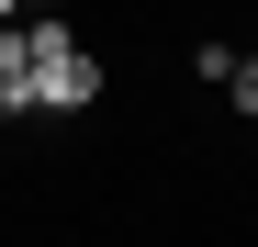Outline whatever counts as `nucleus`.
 <instances>
[{
  "label": "nucleus",
  "mask_w": 258,
  "mask_h": 247,
  "mask_svg": "<svg viewBox=\"0 0 258 247\" xmlns=\"http://www.w3.org/2000/svg\"><path fill=\"white\" fill-rule=\"evenodd\" d=\"M12 12H34V0H0V23H12Z\"/></svg>",
  "instance_id": "4"
},
{
  "label": "nucleus",
  "mask_w": 258,
  "mask_h": 247,
  "mask_svg": "<svg viewBox=\"0 0 258 247\" xmlns=\"http://www.w3.org/2000/svg\"><path fill=\"white\" fill-rule=\"evenodd\" d=\"M23 45H34V112H90V101H101V56L79 45L68 23L23 12Z\"/></svg>",
  "instance_id": "1"
},
{
  "label": "nucleus",
  "mask_w": 258,
  "mask_h": 247,
  "mask_svg": "<svg viewBox=\"0 0 258 247\" xmlns=\"http://www.w3.org/2000/svg\"><path fill=\"white\" fill-rule=\"evenodd\" d=\"M225 101H236V112H258V56H236V68H225Z\"/></svg>",
  "instance_id": "3"
},
{
  "label": "nucleus",
  "mask_w": 258,
  "mask_h": 247,
  "mask_svg": "<svg viewBox=\"0 0 258 247\" xmlns=\"http://www.w3.org/2000/svg\"><path fill=\"white\" fill-rule=\"evenodd\" d=\"M0 112H34V45H23V12L0 23Z\"/></svg>",
  "instance_id": "2"
}]
</instances>
